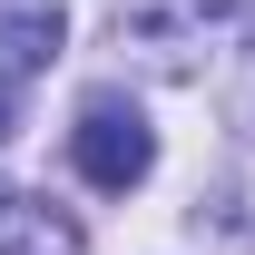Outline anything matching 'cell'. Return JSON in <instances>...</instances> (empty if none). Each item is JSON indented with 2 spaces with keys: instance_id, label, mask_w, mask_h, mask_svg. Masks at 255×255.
Here are the masks:
<instances>
[{
  "instance_id": "6da1fadb",
  "label": "cell",
  "mask_w": 255,
  "mask_h": 255,
  "mask_svg": "<svg viewBox=\"0 0 255 255\" xmlns=\"http://www.w3.org/2000/svg\"><path fill=\"white\" fill-rule=\"evenodd\" d=\"M69 157H79V177H89L98 196H128L137 177H147V167H157V137H147V118H137V98L98 89V98H79Z\"/></svg>"
},
{
  "instance_id": "7a4b0ae2",
  "label": "cell",
  "mask_w": 255,
  "mask_h": 255,
  "mask_svg": "<svg viewBox=\"0 0 255 255\" xmlns=\"http://www.w3.org/2000/svg\"><path fill=\"white\" fill-rule=\"evenodd\" d=\"M226 10H236V0H118V30L137 39L157 69H187L196 49L226 30Z\"/></svg>"
},
{
  "instance_id": "3957f363",
  "label": "cell",
  "mask_w": 255,
  "mask_h": 255,
  "mask_svg": "<svg viewBox=\"0 0 255 255\" xmlns=\"http://www.w3.org/2000/svg\"><path fill=\"white\" fill-rule=\"evenodd\" d=\"M0 255H89V236L49 196H0Z\"/></svg>"
},
{
  "instance_id": "277c9868",
  "label": "cell",
  "mask_w": 255,
  "mask_h": 255,
  "mask_svg": "<svg viewBox=\"0 0 255 255\" xmlns=\"http://www.w3.org/2000/svg\"><path fill=\"white\" fill-rule=\"evenodd\" d=\"M59 39H69V20L49 0H0V69H49Z\"/></svg>"
},
{
  "instance_id": "5b68a950",
  "label": "cell",
  "mask_w": 255,
  "mask_h": 255,
  "mask_svg": "<svg viewBox=\"0 0 255 255\" xmlns=\"http://www.w3.org/2000/svg\"><path fill=\"white\" fill-rule=\"evenodd\" d=\"M20 128V98H10V69H0V137Z\"/></svg>"
}]
</instances>
